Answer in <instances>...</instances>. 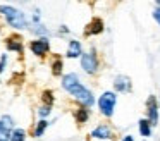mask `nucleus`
<instances>
[{"mask_svg":"<svg viewBox=\"0 0 160 141\" xmlns=\"http://www.w3.org/2000/svg\"><path fill=\"white\" fill-rule=\"evenodd\" d=\"M62 86H64V89H66V91H69L71 95H72L74 98H76L78 102H79L81 105L84 107V108H90V107H93V103H95L93 93H91L90 89L86 88V86L81 84L78 74H74V72L66 74V76L62 78Z\"/></svg>","mask_w":160,"mask_h":141,"instance_id":"1","label":"nucleus"},{"mask_svg":"<svg viewBox=\"0 0 160 141\" xmlns=\"http://www.w3.org/2000/svg\"><path fill=\"white\" fill-rule=\"evenodd\" d=\"M0 14H4L7 23H9V26L16 28V29H24V28L28 26L24 14H22L21 10L11 7V5H0Z\"/></svg>","mask_w":160,"mask_h":141,"instance_id":"2","label":"nucleus"},{"mask_svg":"<svg viewBox=\"0 0 160 141\" xmlns=\"http://www.w3.org/2000/svg\"><path fill=\"white\" fill-rule=\"evenodd\" d=\"M115 102H117V96H115L114 91H105L103 95L98 100V107H100V112L103 113L105 117H110L114 113V107Z\"/></svg>","mask_w":160,"mask_h":141,"instance_id":"3","label":"nucleus"},{"mask_svg":"<svg viewBox=\"0 0 160 141\" xmlns=\"http://www.w3.org/2000/svg\"><path fill=\"white\" fill-rule=\"evenodd\" d=\"M81 67H83L84 72H88V74H95V72L98 71V57L93 50L81 55Z\"/></svg>","mask_w":160,"mask_h":141,"instance_id":"4","label":"nucleus"},{"mask_svg":"<svg viewBox=\"0 0 160 141\" xmlns=\"http://www.w3.org/2000/svg\"><path fill=\"white\" fill-rule=\"evenodd\" d=\"M158 102H157L155 96H148L146 100V115H148V122L152 126L158 124Z\"/></svg>","mask_w":160,"mask_h":141,"instance_id":"5","label":"nucleus"},{"mask_svg":"<svg viewBox=\"0 0 160 141\" xmlns=\"http://www.w3.org/2000/svg\"><path fill=\"white\" fill-rule=\"evenodd\" d=\"M29 48H31V52L35 55L45 57V55L48 53V50H50V43H48L47 38H40V40H33L31 43H29Z\"/></svg>","mask_w":160,"mask_h":141,"instance_id":"6","label":"nucleus"},{"mask_svg":"<svg viewBox=\"0 0 160 141\" xmlns=\"http://www.w3.org/2000/svg\"><path fill=\"white\" fill-rule=\"evenodd\" d=\"M102 31H103V21H102L100 17H95V19H91L90 24L86 26L84 34H86V36H93V34H100Z\"/></svg>","mask_w":160,"mask_h":141,"instance_id":"7","label":"nucleus"},{"mask_svg":"<svg viewBox=\"0 0 160 141\" xmlns=\"http://www.w3.org/2000/svg\"><path fill=\"white\" fill-rule=\"evenodd\" d=\"M114 88L119 93H129L131 91V79L128 76H117L114 79Z\"/></svg>","mask_w":160,"mask_h":141,"instance_id":"8","label":"nucleus"},{"mask_svg":"<svg viewBox=\"0 0 160 141\" xmlns=\"http://www.w3.org/2000/svg\"><path fill=\"white\" fill-rule=\"evenodd\" d=\"M91 138H97V139H112V129L105 124H100L98 127H95L91 131Z\"/></svg>","mask_w":160,"mask_h":141,"instance_id":"9","label":"nucleus"},{"mask_svg":"<svg viewBox=\"0 0 160 141\" xmlns=\"http://www.w3.org/2000/svg\"><path fill=\"white\" fill-rule=\"evenodd\" d=\"M79 55H83V52H81V43L76 41V40H71L69 41V48H67V57L76 58V57H79Z\"/></svg>","mask_w":160,"mask_h":141,"instance_id":"10","label":"nucleus"},{"mask_svg":"<svg viewBox=\"0 0 160 141\" xmlns=\"http://www.w3.org/2000/svg\"><path fill=\"white\" fill-rule=\"evenodd\" d=\"M5 45H7V50H11V52H18V53H22V43L19 41V38H16V36L7 38Z\"/></svg>","mask_w":160,"mask_h":141,"instance_id":"11","label":"nucleus"},{"mask_svg":"<svg viewBox=\"0 0 160 141\" xmlns=\"http://www.w3.org/2000/svg\"><path fill=\"white\" fill-rule=\"evenodd\" d=\"M74 117H76V120H78L79 124L88 122V119H90V108H84V107H81V108H78V110H76Z\"/></svg>","mask_w":160,"mask_h":141,"instance_id":"12","label":"nucleus"},{"mask_svg":"<svg viewBox=\"0 0 160 141\" xmlns=\"http://www.w3.org/2000/svg\"><path fill=\"white\" fill-rule=\"evenodd\" d=\"M139 134L145 138H148L152 134V124L148 122V119H141L139 120Z\"/></svg>","mask_w":160,"mask_h":141,"instance_id":"13","label":"nucleus"},{"mask_svg":"<svg viewBox=\"0 0 160 141\" xmlns=\"http://www.w3.org/2000/svg\"><path fill=\"white\" fill-rule=\"evenodd\" d=\"M11 136H12V131L0 120V141H11Z\"/></svg>","mask_w":160,"mask_h":141,"instance_id":"14","label":"nucleus"},{"mask_svg":"<svg viewBox=\"0 0 160 141\" xmlns=\"http://www.w3.org/2000/svg\"><path fill=\"white\" fill-rule=\"evenodd\" d=\"M24 139H26V133H24V129H14V131H12L11 141H24Z\"/></svg>","mask_w":160,"mask_h":141,"instance_id":"15","label":"nucleus"},{"mask_svg":"<svg viewBox=\"0 0 160 141\" xmlns=\"http://www.w3.org/2000/svg\"><path fill=\"white\" fill-rule=\"evenodd\" d=\"M47 127H48V122H47L45 119H42V120L38 122V126L35 127V136H36V138H40V136L43 134V131L47 129Z\"/></svg>","mask_w":160,"mask_h":141,"instance_id":"16","label":"nucleus"},{"mask_svg":"<svg viewBox=\"0 0 160 141\" xmlns=\"http://www.w3.org/2000/svg\"><path fill=\"white\" fill-rule=\"evenodd\" d=\"M52 72H53V76H60V72H62V58L57 57L55 60H53V64H52Z\"/></svg>","mask_w":160,"mask_h":141,"instance_id":"17","label":"nucleus"},{"mask_svg":"<svg viewBox=\"0 0 160 141\" xmlns=\"http://www.w3.org/2000/svg\"><path fill=\"white\" fill-rule=\"evenodd\" d=\"M31 29H33V33H36V34H48V29H47L43 24H33L31 26Z\"/></svg>","mask_w":160,"mask_h":141,"instance_id":"18","label":"nucleus"},{"mask_svg":"<svg viewBox=\"0 0 160 141\" xmlns=\"http://www.w3.org/2000/svg\"><path fill=\"white\" fill-rule=\"evenodd\" d=\"M43 102H45V105L52 107V103H53V93L52 91H43Z\"/></svg>","mask_w":160,"mask_h":141,"instance_id":"19","label":"nucleus"},{"mask_svg":"<svg viewBox=\"0 0 160 141\" xmlns=\"http://www.w3.org/2000/svg\"><path fill=\"white\" fill-rule=\"evenodd\" d=\"M50 112H52V107H48V105H43L42 108L38 110V115L42 117V119H45L47 115H50Z\"/></svg>","mask_w":160,"mask_h":141,"instance_id":"20","label":"nucleus"},{"mask_svg":"<svg viewBox=\"0 0 160 141\" xmlns=\"http://www.w3.org/2000/svg\"><path fill=\"white\" fill-rule=\"evenodd\" d=\"M0 120H2V122H4L9 129H12V126H14V120H12V117H9V115H4Z\"/></svg>","mask_w":160,"mask_h":141,"instance_id":"21","label":"nucleus"},{"mask_svg":"<svg viewBox=\"0 0 160 141\" xmlns=\"http://www.w3.org/2000/svg\"><path fill=\"white\" fill-rule=\"evenodd\" d=\"M153 19L160 24V2H157V9L153 10Z\"/></svg>","mask_w":160,"mask_h":141,"instance_id":"22","label":"nucleus"},{"mask_svg":"<svg viewBox=\"0 0 160 141\" xmlns=\"http://www.w3.org/2000/svg\"><path fill=\"white\" fill-rule=\"evenodd\" d=\"M5 64H7V55H2V58H0V72L5 69Z\"/></svg>","mask_w":160,"mask_h":141,"instance_id":"23","label":"nucleus"},{"mask_svg":"<svg viewBox=\"0 0 160 141\" xmlns=\"http://www.w3.org/2000/svg\"><path fill=\"white\" fill-rule=\"evenodd\" d=\"M122 141H134V139H132V136H124V138H122Z\"/></svg>","mask_w":160,"mask_h":141,"instance_id":"24","label":"nucleus"},{"mask_svg":"<svg viewBox=\"0 0 160 141\" xmlns=\"http://www.w3.org/2000/svg\"><path fill=\"white\" fill-rule=\"evenodd\" d=\"M158 108H160V105H158Z\"/></svg>","mask_w":160,"mask_h":141,"instance_id":"25","label":"nucleus"}]
</instances>
